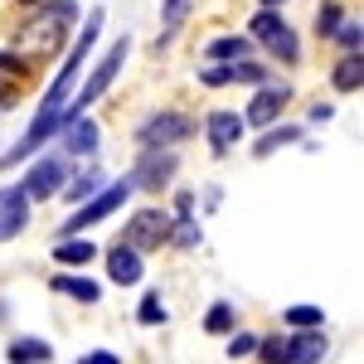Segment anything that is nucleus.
Segmentation results:
<instances>
[{
  "instance_id": "4be33fe9",
  "label": "nucleus",
  "mask_w": 364,
  "mask_h": 364,
  "mask_svg": "<svg viewBox=\"0 0 364 364\" xmlns=\"http://www.w3.org/2000/svg\"><path fill=\"white\" fill-rule=\"evenodd\" d=\"M321 321H326L321 306H287V326H296V331H316Z\"/></svg>"
},
{
  "instance_id": "0eeeda50",
  "label": "nucleus",
  "mask_w": 364,
  "mask_h": 364,
  "mask_svg": "<svg viewBox=\"0 0 364 364\" xmlns=\"http://www.w3.org/2000/svg\"><path fill=\"white\" fill-rule=\"evenodd\" d=\"M161 243H170V219L161 214V209H141L136 219L127 224V248H161Z\"/></svg>"
},
{
  "instance_id": "a878e982",
  "label": "nucleus",
  "mask_w": 364,
  "mask_h": 364,
  "mask_svg": "<svg viewBox=\"0 0 364 364\" xmlns=\"http://www.w3.org/2000/svg\"><path fill=\"white\" fill-rule=\"evenodd\" d=\"M296 136H301L296 127H277V132H267V136L257 141V156H272L277 146H287V141H296Z\"/></svg>"
},
{
  "instance_id": "2f4dec72",
  "label": "nucleus",
  "mask_w": 364,
  "mask_h": 364,
  "mask_svg": "<svg viewBox=\"0 0 364 364\" xmlns=\"http://www.w3.org/2000/svg\"><path fill=\"white\" fill-rule=\"evenodd\" d=\"M78 364H122V360H117L112 350H92V355H83Z\"/></svg>"
},
{
  "instance_id": "9d476101",
  "label": "nucleus",
  "mask_w": 364,
  "mask_h": 364,
  "mask_svg": "<svg viewBox=\"0 0 364 364\" xmlns=\"http://www.w3.org/2000/svg\"><path fill=\"white\" fill-rule=\"evenodd\" d=\"M291 102V87L287 83H272V87H262L257 97L248 102V112H243V122H252V127H272L282 117V107Z\"/></svg>"
},
{
  "instance_id": "bb28decb",
  "label": "nucleus",
  "mask_w": 364,
  "mask_h": 364,
  "mask_svg": "<svg viewBox=\"0 0 364 364\" xmlns=\"http://www.w3.org/2000/svg\"><path fill=\"white\" fill-rule=\"evenodd\" d=\"M185 15H190V0H166V39L185 25Z\"/></svg>"
},
{
  "instance_id": "4468645a",
  "label": "nucleus",
  "mask_w": 364,
  "mask_h": 364,
  "mask_svg": "<svg viewBox=\"0 0 364 364\" xmlns=\"http://www.w3.org/2000/svg\"><path fill=\"white\" fill-rule=\"evenodd\" d=\"M107 277H112L117 287H132V282H141V252L127 248V243H117V248L107 252Z\"/></svg>"
},
{
  "instance_id": "6e6552de",
  "label": "nucleus",
  "mask_w": 364,
  "mask_h": 364,
  "mask_svg": "<svg viewBox=\"0 0 364 364\" xmlns=\"http://www.w3.org/2000/svg\"><path fill=\"white\" fill-rule=\"evenodd\" d=\"M190 132H195V127H190V122H185L180 112H161V117H151V122H141L136 136H141V146H146V151H161V146H175V141H185Z\"/></svg>"
},
{
  "instance_id": "1a4fd4ad",
  "label": "nucleus",
  "mask_w": 364,
  "mask_h": 364,
  "mask_svg": "<svg viewBox=\"0 0 364 364\" xmlns=\"http://www.w3.org/2000/svg\"><path fill=\"white\" fill-rule=\"evenodd\" d=\"M63 175H68V166H63V156H44V161H34L25 175V199H49L58 195V185H63Z\"/></svg>"
},
{
  "instance_id": "f3484780",
  "label": "nucleus",
  "mask_w": 364,
  "mask_h": 364,
  "mask_svg": "<svg viewBox=\"0 0 364 364\" xmlns=\"http://www.w3.org/2000/svg\"><path fill=\"white\" fill-rule=\"evenodd\" d=\"M54 257L63 262V267H87V262L97 257V248H92L87 238H63V243L54 248Z\"/></svg>"
},
{
  "instance_id": "2eb2a0df",
  "label": "nucleus",
  "mask_w": 364,
  "mask_h": 364,
  "mask_svg": "<svg viewBox=\"0 0 364 364\" xmlns=\"http://www.w3.org/2000/svg\"><path fill=\"white\" fill-rule=\"evenodd\" d=\"M204 127H209V146H214L219 156H224L228 146L243 136V117H238V112H214L209 122H204Z\"/></svg>"
},
{
  "instance_id": "412c9836",
  "label": "nucleus",
  "mask_w": 364,
  "mask_h": 364,
  "mask_svg": "<svg viewBox=\"0 0 364 364\" xmlns=\"http://www.w3.org/2000/svg\"><path fill=\"white\" fill-rule=\"evenodd\" d=\"M360 83H364V63H360V54H350L336 68V92H360Z\"/></svg>"
},
{
  "instance_id": "72a5a7b5",
  "label": "nucleus",
  "mask_w": 364,
  "mask_h": 364,
  "mask_svg": "<svg viewBox=\"0 0 364 364\" xmlns=\"http://www.w3.org/2000/svg\"><path fill=\"white\" fill-rule=\"evenodd\" d=\"M15 97H20V87H15V83H0V107H15Z\"/></svg>"
},
{
  "instance_id": "423d86ee",
  "label": "nucleus",
  "mask_w": 364,
  "mask_h": 364,
  "mask_svg": "<svg viewBox=\"0 0 364 364\" xmlns=\"http://www.w3.org/2000/svg\"><path fill=\"white\" fill-rule=\"evenodd\" d=\"M252 34L272 49V54L282 58V63H296L301 58V44H296V34L287 29V20L282 15H272V10H262V15H252Z\"/></svg>"
},
{
  "instance_id": "a211bd4d",
  "label": "nucleus",
  "mask_w": 364,
  "mask_h": 364,
  "mask_svg": "<svg viewBox=\"0 0 364 364\" xmlns=\"http://www.w3.org/2000/svg\"><path fill=\"white\" fill-rule=\"evenodd\" d=\"M10 360L15 364H49L54 360V350H49V340H15V345H10Z\"/></svg>"
},
{
  "instance_id": "f03ea898",
  "label": "nucleus",
  "mask_w": 364,
  "mask_h": 364,
  "mask_svg": "<svg viewBox=\"0 0 364 364\" xmlns=\"http://www.w3.org/2000/svg\"><path fill=\"white\" fill-rule=\"evenodd\" d=\"M73 15H78L73 0L44 5L39 15H29L25 25H20V49L25 54H54L58 44H63V34H68V25H73Z\"/></svg>"
},
{
  "instance_id": "f257e3e1",
  "label": "nucleus",
  "mask_w": 364,
  "mask_h": 364,
  "mask_svg": "<svg viewBox=\"0 0 364 364\" xmlns=\"http://www.w3.org/2000/svg\"><path fill=\"white\" fill-rule=\"evenodd\" d=\"M97 29H102V10H92L83 25V39L73 44V54H68V63L58 68V78L49 83V92H44V107H39V117H34V127L25 132V141L5 156V166H15V161H25L29 151H39L44 141L54 136L58 127H63V107H68V97H73V78H78V68H83L87 49H92V39H97Z\"/></svg>"
},
{
  "instance_id": "39448f33",
  "label": "nucleus",
  "mask_w": 364,
  "mask_h": 364,
  "mask_svg": "<svg viewBox=\"0 0 364 364\" xmlns=\"http://www.w3.org/2000/svg\"><path fill=\"white\" fill-rule=\"evenodd\" d=\"M132 190H136V185H132V175H127V180H117V185H102V195L87 199L83 209H78V214H73V219L63 224V233H83V228L102 224V219H107L112 209H122V204H127V195H132Z\"/></svg>"
},
{
  "instance_id": "c756f323",
  "label": "nucleus",
  "mask_w": 364,
  "mask_h": 364,
  "mask_svg": "<svg viewBox=\"0 0 364 364\" xmlns=\"http://www.w3.org/2000/svg\"><path fill=\"white\" fill-rule=\"evenodd\" d=\"M336 34H340V44H345L350 54H360V20H355V25H340Z\"/></svg>"
},
{
  "instance_id": "cd10ccee",
  "label": "nucleus",
  "mask_w": 364,
  "mask_h": 364,
  "mask_svg": "<svg viewBox=\"0 0 364 364\" xmlns=\"http://www.w3.org/2000/svg\"><path fill=\"white\" fill-rule=\"evenodd\" d=\"M170 238H175L180 248H195V243H199V228H195V219H180V224H170Z\"/></svg>"
},
{
  "instance_id": "ddd939ff",
  "label": "nucleus",
  "mask_w": 364,
  "mask_h": 364,
  "mask_svg": "<svg viewBox=\"0 0 364 364\" xmlns=\"http://www.w3.org/2000/svg\"><path fill=\"white\" fill-rule=\"evenodd\" d=\"M25 204H29L25 190H0V243H5V238H15V233L25 228V219H29Z\"/></svg>"
},
{
  "instance_id": "6ab92c4d",
  "label": "nucleus",
  "mask_w": 364,
  "mask_h": 364,
  "mask_svg": "<svg viewBox=\"0 0 364 364\" xmlns=\"http://www.w3.org/2000/svg\"><path fill=\"white\" fill-rule=\"evenodd\" d=\"M243 54H248V39H238V34H224V39L209 44V58L214 63H238Z\"/></svg>"
},
{
  "instance_id": "aec40b11",
  "label": "nucleus",
  "mask_w": 364,
  "mask_h": 364,
  "mask_svg": "<svg viewBox=\"0 0 364 364\" xmlns=\"http://www.w3.org/2000/svg\"><path fill=\"white\" fill-rule=\"evenodd\" d=\"M54 291H63V296H78V301H97L102 296V287L87 277H54Z\"/></svg>"
},
{
  "instance_id": "473e14b6",
  "label": "nucleus",
  "mask_w": 364,
  "mask_h": 364,
  "mask_svg": "<svg viewBox=\"0 0 364 364\" xmlns=\"http://www.w3.org/2000/svg\"><path fill=\"white\" fill-rule=\"evenodd\" d=\"M0 68H10L15 78H25V63H20V58H10V54H5V49H0Z\"/></svg>"
},
{
  "instance_id": "7ed1b4c3",
  "label": "nucleus",
  "mask_w": 364,
  "mask_h": 364,
  "mask_svg": "<svg viewBox=\"0 0 364 364\" xmlns=\"http://www.w3.org/2000/svg\"><path fill=\"white\" fill-rule=\"evenodd\" d=\"M127 49H132V44H127V39H117L112 49L102 54V63L92 68V78L83 83V92H78V97H73V102L63 107V122H68V117H83L87 107H92V102H97V97H102V92L112 87V78L122 73V63H127Z\"/></svg>"
},
{
  "instance_id": "5701e85b",
  "label": "nucleus",
  "mask_w": 364,
  "mask_h": 364,
  "mask_svg": "<svg viewBox=\"0 0 364 364\" xmlns=\"http://www.w3.org/2000/svg\"><path fill=\"white\" fill-rule=\"evenodd\" d=\"M204 331H209V336H228V331H233V306H228V301L209 306V316H204Z\"/></svg>"
},
{
  "instance_id": "7c9ffc66",
  "label": "nucleus",
  "mask_w": 364,
  "mask_h": 364,
  "mask_svg": "<svg viewBox=\"0 0 364 364\" xmlns=\"http://www.w3.org/2000/svg\"><path fill=\"white\" fill-rule=\"evenodd\" d=\"M340 15H345L340 5H326V10H321V34H336V29H340Z\"/></svg>"
},
{
  "instance_id": "393cba45",
  "label": "nucleus",
  "mask_w": 364,
  "mask_h": 364,
  "mask_svg": "<svg viewBox=\"0 0 364 364\" xmlns=\"http://www.w3.org/2000/svg\"><path fill=\"white\" fill-rule=\"evenodd\" d=\"M136 321H141V326H161V321H166V301H161L156 291H146V301H141Z\"/></svg>"
},
{
  "instance_id": "f704fd0d",
  "label": "nucleus",
  "mask_w": 364,
  "mask_h": 364,
  "mask_svg": "<svg viewBox=\"0 0 364 364\" xmlns=\"http://www.w3.org/2000/svg\"><path fill=\"white\" fill-rule=\"evenodd\" d=\"M272 5H282V0H262V10H272Z\"/></svg>"
},
{
  "instance_id": "f8f14e48",
  "label": "nucleus",
  "mask_w": 364,
  "mask_h": 364,
  "mask_svg": "<svg viewBox=\"0 0 364 364\" xmlns=\"http://www.w3.org/2000/svg\"><path fill=\"white\" fill-rule=\"evenodd\" d=\"M170 175H175V156H170V151H151V156H141V166H136V175H132V185L161 190Z\"/></svg>"
},
{
  "instance_id": "9b49d317",
  "label": "nucleus",
  "mask_w": 364,
  "mask_h": 364,
  "mask_svg": "<svg viewBox=\"0 0 364 364\" xmlns=\"http://www.w3.org/2000/svg\"><path fill=\"white\" fill-rule=\"evenodd\" d=\"M199 83L204 87H224V83H262V68L257 63H214V68H204L199 73Z\"/></svg>"
},
{
  "instance_id": "20e7f679",
  "label": "nucleus",
  "mask_w": 364,
  "mask_h": 364,
  "mask_svg": "<svg viewBox=\"0 0 364 364\" xmlns=\"http://www.w3.org/2000/svg\"><path fill=\"white\" fill-rule=\"evenodd\" d=\"M257 350L267 364H316L326 355V340H321V331H301L291 340H262Z\"/></svg>"
},
{
  "instance_id": "c9c22d12",
  "label": "nucleus",
  "mask_w": 364,
  "mask_h": 364,
  "mask_svg": "<svg viewBox=\"0 0 364 364\" xmlns=\"http://www.w3.org/2000/svg\"><path fill=\"white\" fill-rule=\"evenodd\" d=\"M20 5H39V0H20Z\"/></svg>"
},
{
  "instance_id": "b1692460",
  "label": "nucleus",
  "mask_w": 364,
  "mask_h": 364,
  "mask_svg": "<svg viewBox=\"0 0 364 364\" xmlns=\"http://www.w3.org/2000/svg\"><path fill=\"white\" fill-rule=\"evenodd\" d=\"M97 185H102V175H97V170H83V175L68 185V199H73V204H83V199H92V190H97Z\"/></svg>"
},
{
  "instance_id": "c85d7f7f",
  "label": "nucleus",
  "mask_w": 364,
  "mask_h": 364,
  "mask_svg": "<svg viewBox=\"0 0 364 364\" xmlns=\"http://www.w3.org/2000/svg\"><path fill=\"white\" fill-rule=\"evenodd\" d=\"M252 350H257V340H252V336H243V331H238V336L228 340V355H233V360H243V355H252Z\"/></svg>"
},
{
  "instance_id": "dca6fc26",
  "label": "nucleus",
  "mask_w": 364,
  "mask_h": 364,
  "mask_svg": "<svg viewBox=\"0 0 364 364\" xmlns=\"http://www.w3.org/2000/svg\"><path fill=\"white\" fill-rule=\"evenodd\" d=\"M63 127H68V151H73V156H92V151H97V127H92L87 117H68Z\"/></svg>"
}]
</instances>
